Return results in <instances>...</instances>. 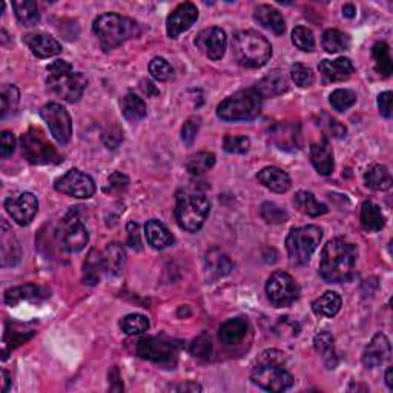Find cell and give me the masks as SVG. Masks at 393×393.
Segmentation results:
<instances>
[{
	"label": "cell",
	"instance_id": "obj_1",
	"mask_svg": "<svg viewBox=\"0 0 393 393\" xmlns=\"http://www.w3.org/2000/svg\"><path fill=\"white\" fill-rule=\"evenodd\" d=\"M358 251L352 243L335 238L321 252L320 274L327 283H346L352 280L357 269Z\"/></svg>",
	"mask_w": 393,
	"mask_h": 393
},
{
	"label": "cell",
	"instance_id": "obj_2",
	"mask_svg": "<svg viewBox=\"0 0 393 393\" xmlns=\"http://www.w3.org/2000/svg\"><path fill=\"white\" fill-rule=\"evenodd\" d=\"M92 29L105 51L117 48L121 43L133 40L142 34V28L135 20L115 13L98 15L92 23Z\"/></svg>",
	"mask_w": 393,
	"mask_h": 393
},
{
	"label": "cell",
	"instance_id": "obj_3",
	"mask_svg": "<svg viewBox=\"0 0 393 393\" xmlns=\"http://www.w3.org/2000/svg\"><path fill=\"white\" fill-rule=\"evenodd\" d=\"M284 355L271 350L261 355L258 366L253 369L252 381L267 392H284L294 386V376L283 366Z\"/></svg>",
	"mask_w": 393,
	"mask_h": 393
},
{
	"label": "cell",
	"instance_id": "obj_4",
	"mask_svg": "<svg viewBox=\"0 0 393 393\" xmlns=\"http://www.w3.org/2000/svg\"><path fill=\"white\" fill-rule=\"evenodd\" d=\"M232 52L238 65L261 68L272 56V45L257 31H240L234 36Z\"/></svg>",
	"mask_w": 393,
	"mask_h": 393
},
{
	"label": "cell",
	"instance_id": "obj_5",
	"mask_svg": "<svg viewBox=\"0 0 393 393\" xmlns=\"http://www.w3.org/2000/svg\"><path fill=\"white\" fill-rule=\"evenodd\" d=\"M211 203L205 194L194 189H184L177 194L175 218L179 226L188 232L202 229L209 215Z\"/></svg>",
	"mask_w": 393,
	"mask_h": 393
},
{
	"label": "cell",
	"instance_id": "obj_6",
	"mask_svg": "<svg viewBox=\"0 0 393 393\" xmlns=\"http://www.w3.org/2000/svg\"><path fill=\"white\" fill-rule=\"evenodd\" d=\"M263 106V97L255 88L235 92L218 105L217 115L225 121H248L258 117Z\"/></svg>",
	"mask_w": 393,
	"mask_h": 393
},
{
	"label": "cell",
	"instance_id": "obj_7",
	"mask_svg": "<svg viewBox=\"0 0 393 393\" xmlns=\"http://www.w3.org/2000/svg\"><path fill=\"white\" fill-rule=\"evenodd\" d=\"M322 238V230L318 226L294 228L286 238V249L289 258L295 265H306L312 253L317 251Z\"/></svg>",
	"mask_w": 393,
	"mask_h": 393
},
{
	"label": "cell",
	"instance_id": "obj_8",
	"mask_svg": "<svg viewBox=\"0 0 393 393\" xmlns=\"http://www.w3.org/2000/svg\"><path fill=\"white\" fill-rule=\"evenodd\" d=\"M23 157L33 165H52L60 163V154L54 144L46 138L40 128H29L20 138Z\"/></svg>",
	"mask_w": 393,
	"mask_h": 393
},
{
	"label": "cell",
	"instance_id": "obj_9",
	"mask_svg": "<svg viewBox=\"0 0 393 393\" xmlns=\"http://www.w3.org/2000/svg\"><path fill=\"white\" fill-rule=\"evenodd\" d=\"M57 237L60 248L68 252H80L88 244L89 234L79 217V212L73 209L66 214V217L60 223Z\"/></svg>",
	"mask_w": 393,
	"mask_h": 393
},
{
	"label": "cell",
	"instance_id": "obj_10",
	"mask_svg": "<svg viewBox=\"0 0 393 393\" xmlns=\"http://www.w3.org/2000/svg\"><path fill=\"white\" fill-rule=\"evenodd\" d=\"M266 294L269 302L275 307H288L298 299L299 286L294 276H290L288 272L276 271L267 280Z\"/></svg>",
	"mask_w": 393,
	"mask_h": 393
},
{
	"label": "cell",
	"instance_id": "obj_11",
	"mask_svg": "<svg viewBox=\"0 0 393 393\" xmlns=\"http://www.w3.org/2000/svg\"><path fill=\"white\" fill-rule=\"evenodd\" d=\"M46 84L54 94L64 98L65 102L75 103L79 102L84 89H87L88 79L82 73L69 71L60 75H48Z\"/></svg>",
	"mask_w": 393,
	"mask_h": 393
},
{
	"label": "cell",
	"instance_id": "obj_12",
	"mask_svg": "<svg viewBox=\"0 0 393 393\" xmlns=\"http://www.w3.org/2000/svg\"><path fill=\"white\" fill-rule=\"evenodd\" d=\"M40 117L48 125L52 137L60 144H66L73 135L71 115L60 103H48L40 110Z\"/></svg>",
	"mask_w": 393,
	"mask_h": 393
},
{
	"label": "cell",
	"instance_id": "obj_13",
	"mask_svg": "<svg viewBox=\"0 0 393 393\" xmlns=\"http://www.w3.org/2000/svg\"><path fill=\"white\" fill-rule=\"evenodd\" d=\"M56 189L61 194L74 198H91L96 194V183L88 174L71 169L56 181Z\"/></svg>",
	"mask_w": 393,
	"mask_h": 393
},
{
	"label": "cell",
	"instance_id": "obj_14",
	"mask_svg": "<svg viewBox=\"0 0 393 393\" xmlns=\"http://www.w3.org/2000/svg\"><path fill=\"white\" fill-rule=\"evenodd\" d=\"M138 357L158 364H174L179 357L177 346L160 338H143L137 344Z\"/></svg>",
	"mask_w": 393,
	"mask_h": 393
},
{
	"label": "cell",
	"instance_id": "obj_15",
	"mask_svg": "<svg viewBox=\"0 0 393 393\" xmlns=\"http://www.w3.org/2000/svg\"><path fill=\"white\" fill-rule=\"evenodd\" d=\"M5 209L17 225L27 226L38 211L37 197L31 192H23L19 197H8L5 200Z\"/></svg>",
	"mask_w": 393,
	"mask_h": 393
},
{
	"label": "cell",
	"instance_id": "obj_16",
	"mask_svg": "<svg viewBox=\"0 0 393 393\" xmlns=\"http://www.w3.org/2000/svg\"><path fill=\"white\" fill-rule=\"evenodd\" d=\"M197 48L202 51L207 59L220 60L226 52L228 38L226 33L218 27L203 29L195 38Z\"/></svg>",
	"mask_w": 393,
	"mask_h": 393
},
{
	"label": "cell",
	"instance_id": "obj_17",
	"mask_svg": "<svg viewBox=\"0 0 393 393\" xmlns=\"http://www.w3.org/2000/svg\"><path fill=\"white\" fill-rule=\"evenodd\" d=\"M198 20V8L191 3L184 2L180 3L175 10L168 15L166 20V31L171 38H177L184 31H188L194 23Z\"/></svg>",
	"mask_w": 393,
	"mask_h": 393
},
{
	"label": "cell",
	"instance_id": "obj_18",
	"mask_svg": "<svg viewBox=\"0 0 393 393\" xmlns=\"http://www.w3.org/2000/svg\"><path fill=\"white\" fill-rule=\"evenodd\" d=\"M392 355V348L389 338L378 332L376 334L371 343L366 346L364 353H363V363L367 369H375L383 364H386L390 359Z\"/></svg>",
	"mask_w": 393,
	"mask_h": 393
},
{
	"label": "cell",
	"instance_id": "obj_19",
	"mask_svg": "<svg viewBox=\"0 0 393 393\" xmlns=\"http://www.w3.org/2000/svg\"><path fill=\"white\" fill-rule=\"evenodd\" d=\"M203 265H205L206 280L209 283L217 281V280L223 279V276L229 275L234 267L230 258L226 255L225 252L217 248H214L205 253Z\"/></svg>",
	"mask_w": 393,
	"mask_h": 393
},
{
	"label": "cell",
	"instance_id": "obj_20",
	"mask_svg": "<svg viewBox=\"0 0 393 393\" xmlns=\"http://www.w3.org/2000/svg\"><path fill=\"white\" fill-rule=\"evenodd\" d=\"M29 51L38 59H50L61 52V45L56 38L43 33H31L23 37Z\"/></svg>",
	"mask_w": 393,
	"mask_h": 393
},
{
	"label": "cell",
	"instance_id": "obj_21",
	"mask_svg": "<svg viewBox=\"0 0 393 393\" xmlns=\"http://www.w3.org/2000/svg\"><path fill=\"white\" fill-rule=\"evenodd\" d=\"M320 74L325 77L327 82H343L355 71V66H353L350 59L340 57L335 60H322L318 65Z\"/></svg>",
	"mask_w": 393,
	"mask_h": 393
},
{
	"label": "cell",
	"instance_id": "obj_22",
	"mask_svg": "<svg viewBox=\"0 0 393 393\" xmlns=\"http://www.w3.org/2000/svg\"><path fill=\"white\" fill-rule=\"evenodd\" d=\"M253 19H255L258 25L272 31L276 36H281L286 31V22H284L280 11L275 10L274 6L258 5L253 10Z\"/></svg>",
	"mask_w": 393,
	"mask_h": 393
},
{
	"label": "cell",
	"instance_id": "obj_23",
	"mask_svg": "<svg viewBox=\"0 0 393 393\" xmlns=\"http://www.w3.org/2000/svg\"><path fill=\"white\" fill-rule=\"evenodd\" d=\"M249 330V322L246 318H230L223 322L218 330V340L225 346H235L246 336Z\"/></svg>",
	"mask_w": 393,
	"mask_h": 393
},
{
	"label": "cell",
	"instance_id": "obj_24",
	"mask_svg": "<svg viewBox=\"0 0 393 393\" xmlns=\"http://www.w3.org/2000/svg\"><path fill=\"white\" fill-rule=\"evenodd\" d=\"M257 179L263 186L274 192H279V194H283V192H288L290 189V177L283 169L275 166L261 169L257 174Z\"/></svg>",
	"mask_w": 393,
	"mask_h": 393
},
{
	"label": "cell",
	"instance_id": "obj_25",
	"mask_svg": "<svg viewBox=\"0 0 393 393\" xmlns=\"http://www.w3.org/2000/svg\"><path fill=\"white\" fill-rule=\"evenodd\" d=\"M255 89L261 97H276L281 96L283 92L288 91V79L283 74L281 69H274L266 77H263L258 83Z\"/></svg>",
	"mask_w": 393,
	"mask_h": 393
},
{
	"label": "cell",
	"instance_id": "obj_26",
	"mask_svg": "<svg viewBox=\"0 0 393 393\" xmlns=\"http://www.w3.org/2000/svg\"><path fill=\"white\" fill-rule=\"evenodd\" d=\"M311 160L313 168L317 169L321 175H330L334 172V154L326 138L322 142L313 143L311 146Z\"/></svg>",
	"mask_w": 393,
	"mask_h": 393
},
{
	"label": "cell",
	"instance_id": "obj_27",
	"mask_svg": "<svg viewBox=\"0 0 393 393\" xmlns=\"http://www.w3.org/2000/svg\"><path fill=\"white\" fill-rule=\"evenodd\" d=\"M146 240L154 249H166L174 243V237L169 229L158 220H149L144 226Z\"/></svg>",
	"mask_w": 393,
	"mask_h": 393
},
{
	"label": "cell",
	"instance_id": "obj_28",
	"mask_svg": "<svg viewBox=\"0 0 393 393\" xmlns=\"http://www.w3.org/2000/svg\"><path fill=\"white\" fill-rule=\"evenodd\" d=\"M46 297H48V292L43 288L36 284H25V286L8 289L5 292V303L14 306L20 302H38Z\"/></svg>",
	"mask_w": 393,
	"mask_h": 393
},
{
	"label": "cell",
	"instance_id": "obj_29",
	"mask_svg": "<svg viewBox=\"0 0 393 393\" xmlns=\"http://www.w3.org/2000/svg\"><path fill=\"white\" fill-rule=\"evenodd\" d=\"M103 274H106L103 253L97 249H92L83 265V283L89 284V286H96L102 280Z\"/></svg>",
	"mask_w": 393,
	"mask_h": 393
},
{
	"label": "cell",
	"instance_id": "obj_30",
	"mask_svg": "<svg viewBox=\"0 0 393 393\" xmlns=\"http://www.w3.org/2000/svg\"><path fill=\"white\" fill-rule=\"evenodd\" d=\"M313 346L317 352L321 355L322 358V363L326 364L327 369L330 371H334L338 364V357H336V352H335V340L334 336L330 335L326 330H322L318 335H315L313 338Z\"/></svg>",
	"mask_w": 393,
	"mask_h": 393
},
{
	"label": "cell",
	"instance_id": "obj_31",
	"mask_svg": "<svg viewBox=\"0 0 393 393\" xmlns=\"http://www.w3.org/2000/svg\"><path fill=\"white\" fill-rule=\"evenodd\" d=\"M361 225L369 232H378L386 226V217L381 207L373 202H364L361 206Z\"/></svg>",
	"mask_w": 393,
	"mask_h": 393
},
{
	"label": "cell",
	"instance_id": "obj_32",
	"mask_svg": "<svg viewBox=\"0 0 393 393\" xmlns=\"http://www.w3.org/2000/svg\"><path fill=\"white\" fill-rule=\"evenodd\" d=\"M20 246L13 232L8 228L6 221L2 223V266H14L20 261Z\"/></svg>",
	"mask_w": 393,
	"mask_h": 393
},
{
	"label": "cell",
	"instance_id": "obj_33",
	"mask_svg": "<svg viewBox=\"0 0 393 393\" xmlns=\"http://www.w3.org/2000/svg\"><path fill=\"white\" fill-rule=\"evenodd\" d=\"M341 297L336 294V292L329 290L326 294H322L320 298L315 299L312 303V311L318 317L325 318H332L335 315L340 312L341 309Z\"/></svg>",
	"mask_w": 393,
	"mask_h": 393
},
{
	"label": "cell",
	"instance_id": "obj_34",
	"mask_svg": "<svg viewBox=\"0 0 393 393\" xmlns=\"http://www.w3.org/2000/svg\"><path fill=\"white\" fill-rule=\"evenodd\" d=\"M364 183L373 191H389L393 184L389 169L384 165H373L364 174Z\"/></svg>",
	"mask_w": 393,
	"mask_h": 393
},
{
	"label": "cell",
	"instance_id": "obj_35",
	"mask_svg": "<svg viewBox=\"0 0 393 393\" xmlns=\"http://www.w3.org/2000/svg\"><path fill=\"white\" fill-rule=\"evenodd\" d=\"M120 106H121L123 117L131 123L140 121L148 115V106H146V103L143 102V98L135 94H128L123 97Z\"/></svg>",
	"mask_w": 393,
	"mask_h": 393
},
{
	"label": "cell",
	"instance_id": "obj_36",
	"mask_svg": "<svg viewBox=\"0 0 393 393\" xmlns=\"http://www.w3.org/2000/svg\"><path fill=\"white\" fill-rule=\"evenodd\" d=\"M103 261L106 274L110 276H117L121 274L123 265H125V251L119 243L107 244L103 252Z\"/></svg>",
	"mask_w": 393,
	"mask_h": 393
},
{
	"label": "cell",
	"instance_id": "obj_37",
	"mask_svg": "<svg viewBox=\"0 0 393 393\" xmlns=\"http://www.w3.org/2000/svg\"><path fill=\"white\" fill-rule=\"evenodd\" d=\"M294 203L299 212L309 215V217H320L329 211L326 205L320 203L312 192L307 191H299L294 198Z\"/></svg>",
	"mask_w": 393,
	"mask_h": 393
},
{
	"label": "cell",
	"instance_id": "obj_38",
	"mask_svg": "<svg viewBox=\"0 0 393 393\" xmlns=\"http://www.w3.org/2000/svg\"><path fill=\"white\" fill-rule=\"evenodd\" d=\"M13 10L15 17L25 27H34L40 20V13L36 2L31 0H20V2H13Z\"/></svg>",
	"mask_w": 393,
	"mask_h": 393
},
{
	"label": "cell",
	"instance_id": "obj_39",
	"mask_svg": "<svg viewBox=\"0 0 393 393\" xmlns=\"http://www.w3.org/2000/svg\"><path fill=\"white\" fill-rule=\"evenodd\" d=\"M372 57L375 60V68L383 77H389L393 71V61L390 56V48L386 42H378L373 45Z\"/></svg>",
	"mask_w": 393,
	"mask_h": 393
},
{
	"label": "cell",
	"instance_id": "obj_40",
	"mask_svg": "<svg viewBox=\"0 0 393 393\" xmlns=\"http://www.w3.org/2000/svg\"><path fill=\"white\" fill-rule=\"evenodd\" d=\"M322 48H325L327 52H341L349 50L350 46V37L348 34H344L343 31L338 29H327L322 34Z\"/></svg>",
	"mask_w": 393,
	"mask_h": 393
},
{
	"label": "cell",
	"instance_id": "obj_41",
	"mask_svg": "<svg viewBox=\"0 0 393 393\" xmlns=\"http://www.w3.org/2000/svg\"><path fill=\"white\" fill-rule=\"evenodd\" d=\"M215 165V156L212 152H197L189 157L186 169L192 175H202L209 171Z\"/></svg>",
	"mask_w": 393,
	"mask_h": 393
},
{
	"label": "cell",
	"instance_id": "obj_42",
	"mask_svg": "<svg viewBox=\"0 0 393 393\" xmlns=\"http://www.w3.org/2000/svg\"><path fill=\"white\" fill-rule=\"evenodd\" d=\"M120 329L128 335L143 334L149 329V320L142 313H129L121 318Z\"/></svg>",
	"mask_w": 393,
	"mask_h": 393
},
{
	"label": "cell",
	"instance_id": "obj_43",
	"mask_svg": "<svg viewBox=\"0 0 393 393\" xmlns=\"http://www.w3.org/2000/svg\"><path fill=\"white\" fill-rule=\"evenodd\" d=\"M357 103V94L350 89H336L330 94V105L335 111L344 112Z\"/></svg>",
	"mask_w": 393,
	"mask_h": 393
},
{
	"label": "cell",
	"instance_id": "obj_44",
	"mask_svg": "<svg viewBox=\"0 0 393 393\" xmlns=\"http://www.w3.org/2000/svg\"><path fill=\"white\" fill-rule=\"evenodd\" d=\"M261 217H263L271 225H283L289 220V214L284 207L275 205L272 202H266L261 205Z\"/></svg>",
	"mask_w": 393,
	"mask_h": 393
},
{
	"label": "cell",
	"instance_id": "obj_45",
	"mask_svg": "<svg viewBox=\"0 0 393 393\" xmlns=\"http://www.w3.org/2000/svg\"><path fill=\"white\" fill-rule=\"evenodd\" d=\"M19 89L14 84H6L0 92V115L6 117L8 112L14 111L19 105Z\"/></svg>",
	"mask_w": 393,
	"mask_h": 393
},
{
	"label": "cell",
	"instance_id": "obj_46",
	"mask_svg": "<svg viewBox=\"0 0 393 393\" xmlns=\"http://www.w3.org/2000/svg\"><path fill=\"white\" fill-rule=\"evenodd\" d=\"M292 42L302 51L311 52L315 50V37L312 31L306 27H297L292 31Z\"/></svg>",
	"mask_w": 393,
	"mask_h": 393
},
{
	"label": "cell",
	"instance_id": "obj_47",
	"mask_svg": "<svg viewBox=\"0 0 393 393\" xmlns=\"http://www.w3.org/2000/svg\"><path fill=\"white\" fill-rule=\"evenodd\" d=\"M149 73L154 77V79L158 82H168L172 79L174 75V69L171 66V64L163 57H156L151 60L149 64Z\"/></svg>",
	"mask_w": 393,
	"mask_h": 393
},
{
	"label": "cell",
	"instance_id": "obj_48",
	"mask_svg": "<svg viewBox=\"0 0 393 393\" xmlns=\"http://www.w3.org/2000/svg\"><path fill=\"white\" fill-rule=\"evenodd\" d=\"M290 77L297 87H299V88H309L315 82L312 69L304 66L303 64H295L290 68Z\"/></svg>",
	"mask_w": 393,
	"mask_h": 393
},
{
	"label": "cell",
	"instance_id": "obj_49",
	"mask_svg": "<svg viewBox=\"0 0 393 393\" xmlns=\"http://www.w3.org/2000/svg\"><path fill=\"white\" fill-rule=\"evenodd\" d=\"M320 126L329 137H334V138H343V137H346V134H348V129H346L343 123L335 120L334 117H330V115H327V114H321Z\"/></svg>",
	"mask_w": 393,
	"mask_h": 393
},
{
	"label": "cell",
	"instance_id": "obj_50",
	"mask_svg": "<svg viewBox=\"0 0 393 393\" xmlns=\"http://www.w3.org/2000/svg\"><path fill=\"white\" fill-rule=\"evenodd\" d=\"M251 148V140L244 135H226L223 149L229 154H246Z\"/></svg>",
	"mask_w": 393,
	"mask_h": 393
},
{
	"label": "cell",
	"instance_id": "obj_51",
	"mask_svg": "<svg viewBox=\"0 0 393 393\" xmlns=\"http://www.w3.org/2000/svg\"><path fill=\"white\" fill-rule=\"evenodd\" d=\"M192 355L200 359H209L212 355V344L211 340L205 334L197 336L191 344Z\"/></svg>",
	"mask_w": 393,
	"mask_h": 393
},
{
	"label": "cell",
	"instance_id": "obj_52",
	"mask_svg": "<svg viewBox=\"0 0 393 393\" xmlns=\"http://www.w3.org/2000/svg\"><path fill=\"white\" fill-rule=\"evenodd\" d=\"M200 125H202V119L200 117H191L184 123L181 128V140L186 144H192L198 134Z\"/></svg>",
	"mask_w": 393,
	"mask_h": 393
},
{
	"label": "cell",
	"instance_id": "obj_53",
	"mask_svg": "<svg viewBox=\"0 0 393 393\" xmlns=\"http://www.w3.org/2000/svg\"><path fill=\"white\" fill-rule=\"evenodd\" d=\"M129 184V179L121 172H114L112 175H110V179H107V186L106 191L107 192H121L128 188Z\"/></svg>",
	"mask_w": 393,
	"mask_h": 393
},
{
	"label": "cell",
	"instance_id": "obj_54",
	"mask_svg": "<svg viewBox=\"0 0 393 393\" xmlns=\"http://www.w3.org/2000/svg\"><path fill=\"white\" fill-rule=\"evenodd\" d=\"M15 149V137L10 131H3L2 135H0V154L2 157L6 158L10 157Z\"/></svg>",
	"mask_w": 393,
	"mask_h": 393
},
{
	"label": "cell",
	"instance_id": "obj_55",
	"mask_svg": "<svg viewBox=\"0 0 393 393\" xmlns=\"http://www.w3.org/2000/svg\"><path fill=\"white\" fill-rule=\"evenodd\" d=\"M126 230H128V246H131L133 249L140 251V248H142L140 228H138L135 221H129L128 226H126Z\"/></svg>",
	"mask_w": 393,
	"mask_h": 393
},
{
	"label": "cell",
	"instance_id": "obj_56",
	"mask_svg": "<svg viewBox=\"0 0 393 393\" xmlns=\"http://www.w3.org/2000/svg\"><path fill=\"white\" fill-rule=\"evenodd\" d=\"M392 106H393V94L390 91L381 92L378 96V107L380 112L384 115L386 119L392 117Z\"/></svg>",
	"mask_w": 393,
	"mask_h": 393
},
{
	"label": "cell",
	"instance_id": "obj_57",
	"mask_svg": "<svg viewBox=\"0 0 393 393\" xmlns=\"http://www.w3.org/2000/svg\"><path fill=\"white\" fill-rule=\"evenodd\" d=\"M46 69H48L50 75H60V74L73 71V66H71V64H68V61H65V60H56V61H52L51 65H48V68Z\"/></svg>",
	"mask_w": 393,
	"mask_h": 393
},
{
	"label": "cell",
	"instance_id": "obj_58",
	"mask_svg": "<svg viewBox=\"0 0 393 393\" xmlns=\"http://www.w3.org/2000/svg\"><path fill=\"white\" fill-rule=\"evenodd\" d=\"M140 89L148 97H157L160 94V91L157 89L156 84H154L151 80H142L140 82Z\"/></svg>",
	"mask_w": 393,
	"mask_h": 393
},
{
	"label": "cell",
	"instance_id": "obj_59",
	"mask_svg": "<svg viewBox=\"0 0 393 393\" xmlns=\"http://www.w3.org/2000/svg\"><path fill=\"white\" fill-rule=\"evenodd\" d=\"M169 389L177 392H200L202 390V386H198L197 383H186V384H179V386H171Z\"/></svg>",
	"mask_w": 393,
	"mask_h": 393
},
{
	"label": "cell",
	"instance_id": "obj_60",
	"mask_svg": "<svg viewBox=\"0 0 393 393\" xmlns=\"http://www.w3.org/2000/svg\"><path fill=\"white\" fill-rule=\"evenodd\" d=\"M343 14H344V17H349V19L355 17V15H357V8L353 6V5H350V3L344 5L343 6Z\"/></svg>",
	"mask_w": 393,
	"mask_h": 393
},
{
	"label": "cell",
	"instance_id": "obj_61",
	"mask_svg": "<svg viewBox=\"0 0 393 393\" xmlns=\"http://www.w3.org/2000/svg\"><path fill=\"white\" fill-rule=\"evenodd\" d=\"M2 378H3V392H8V389H10V383H11V380H10V375H8V372L5 371H2Z\"/></svg>",
	"mask_w": 393,
	"mask_h": 393
},
{
	"label": "cell",
	"instance_id": "obj_62",
	"mask_svg": "<svg viewBox=\"0 0 393 393\" xmlns=\"http://www.w3.org/2000/svg\"><path fill=\"white\" fill-rule=\"evenodd\" d=\"M386 384L389 389H393V369L392 367H389L386 372Z\"/></svg>",
	"mask_w": 393,
	"mask_h": 393
}]
</instances>
